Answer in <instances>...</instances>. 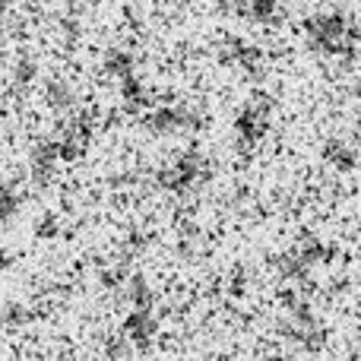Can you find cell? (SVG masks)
<instances>
[{"label": "cell", "mask_w": 361, "mask_h": 361, "mask_svg": "<svg viewBox=\"0 0 361 361\" xmlns=\"http://www.w3.org/2000/svg\"><path fill=\"white\" fill-rule=\"evenodd\" d=\"M307 42H311V48H320L324 54H336L349 61L355 54L358 29L343 13H317V16L307 19Z\"/></svg>", "instance_id": "obj_1"}, {"label": "cell", "mask_w": 361, "mask_h": 361, "mask_svg": "<svg viewBox=\"0 0 361 361\" xmlns=\"http://www.w3.org/2000/svg\"><path fill=\"white\" fill-rule=\"evenodd\" d=\"M324 159L330 165H336L339 171H352L361 162V149H355L349 140L333 137V140H326V143H324Z\"/></svg>", "instance_id": "obj_5"}, {"label": "cell", "mask_w": 361, "mask_h": 361, "mask_svg": "<svg viewBox=\"0 0 361 361\" xmlns=\"http://www.w3.org/2000/svg\"><path fill=\"white\" fill-rule=\"evenodd\" d=\"M358 336H361V324H358Z\"/></svg>", "instance_id": "obj_6"}, {"label": "cell", "mask_w": 361, "mask_h": 361, "mask_svg": "<svg viewBox=\"0 0 361 361\" xmlns=\"http://www.w3.org/2000/svg\"><path fill=\"white\" fill-rule=\"evenodd\" d=\"M203 175H206V159L190 149V152H180L175 162L165 165L162 175H159V184H162L165 190L184 193V190H190Z\"/></svg>", "instance_id": "obj_2"}, {"label": "cell", "mask_w": 361, "mask_h": 361, "mask_svg": "<svg viewBox=\"0 0 361 361\" xmlns=\"http://www.w3.org/2000/svg\"><path fill=\"white\" fill-rule=\"evenodd\" d=\"M156 330H159V324H156V317H152V311H130L124 320L127 339H130L133 345H140V349H146V345L156 339Z\"/></svg>", "instance_id": "obj_4"}, {"label": "cell", "mask_w": 361, "mask_h": 361, "mask_svg": "<svg viewBox=\"0 0 361 361\" xmlns=\"http://www.w3.org/2000/svg\"><path fill=\"white\" fill-rule=\"evenodd\" d=\"M267 127H269V105L263 99H254L238 111V121H235V130H238V140L244 146H254L267 137Z\"/></svg>", "instance_id": "obj_3"}]
</instances>
